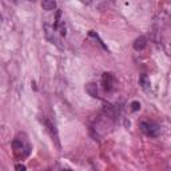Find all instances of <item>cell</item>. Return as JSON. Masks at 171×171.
I'll use <instances>...</instances> for the list:
<instances>
[{
    "label": "cell",
    "mask_w": 171,
    "mask_h": 171,
    "mask_svg": "<svg viewBox=\"0 0 171 171\" xmlns=\"http://www.w3.org/2000/svg\"><path fill=\"white\" fill-rule=\"evenodd\" d=\"M139 83H141V86H142L143 90H148V88H150V86H151L150 79H148V76L144 75V74H142V75L139 76Z\"/></svg>",
    "instance_id": "obj_7"
},
{
    "label": "cell",
    "mask_w": 171,
    "mask_h": 171,
    "mask_svg": "<svg viewBox=\"0 0 171 171\" xmlns=\"http://www.w3.org/2000/svg\"><path fill=\"white\" fill-rule=\"evenodd\" d=\"M46 127H47L48 131L51 132V136H52V138H55V141L58 142V132H56V128H55L54 124H52L51 122H46Z\"/></svg>",
    "instance_id": "obj_9"
},
{
    "label": "cell",
    "mask_w": 171,
    "mask_h": 171,
    "mask_svg": "<svg viewBox=\"0 0 171 171\" xmlns=\"http://www.w3.org/2000/svg\"><path fill=\"white\" fill-rule=\"evenodd\" d=\"M146 47H147V39H146L144 36H139V38L135 39V42H134V49L142 51V49H144Z\"/></svg>",
    "instance_id": "obj_5"
},
{
    "label": "cell",
    "mask_w": 171,
    "mask_h": 171,
    "mask_svg": "<svg viewBox=\"0 0 171 171\" xmlns=\"http://www.w3.org/2000/svg\"><path fill=\"white\" fill-rule=\"evenodd\" d=\"M139 108H141V103H139V102H136V100H134L132 103H131V110L132 111H138Z\"/></svg>",
    "instance_id": "obj_11"
},
{
    "label": "cell",
    "mask_w": 171,
    "mask_h": 171,
    "mask_svg": "<svg viewBox=\"0 0 171 171\" xmlns=\"http://www.w3.org/2000/svg\"><path fill=\"white\" fill-rule=\"evenodd\" d=\"M139 127H141L143 134H146L147 136H152V138L158 136L160 132V127L158 126L157 123L148 122V120H143V122H141L139 123Z\"/></svg>",
    "instance_id": "obj_2"
},
{
    "label": "cell",
    "mask_w": 171,
    "mask_h": 171,
    "mask_svg": "<svg viewBox=\"0 0 171 171\" xmlns=\"http://www.w3.org/2000/svg\"><path fill=\"white\" fill-rule=\"evenodd\" d=\"M102 83H103L104 91L107 92H112L115 88H116V80H115V76L111 72H104L103 76H102Z\"/></svg>",
    "instance_id": "obj_3"
},
{
    "label": "cell",
    "mask_w": 171,
    "mask_h": 171,
    "mask_svg": "<svg viewBox=\"0 0 171 171\" xmlns=\"http://www.w3.org/2000/svg\"><path fill=\"white\" fill-rule=\"evenodd\" d=\"M56 30L54 28V27H51L48 23H44V33H46V38L48 40H51L54 44H56L58 47H60V44H59V39L56 38Z\"/></svg>",
    "instance_id": "obj_4"
},
{
    "label": "cell",
    "mask_w": 171,
    "mask_h": 171,
    "mask_svg": "<svg viewBox=\"0 0 171 171\" xmlns=\"http://www.w3.org/2000/svg\"><path fill=\"white\" fill-rule=\"evenodd\" d=\"M15 171H26V166L21 163H17L16 166H15Z\"/></svg>",
    "instance_id": "obj_12"
},
{
    "label": "cell",
    "mask_w": 171,
    "mask_h": 171,
    "mask_svg": "<svg viewBox=\"0 0 171 171\" xmlns=\"http://www.w3.org/2000/svg\"><path fill=\"white\" fill-rule=\"evenodd\" d=\"M86 92L91 96V98H95V99L99 98L98 86H96L95 83H88V84H86Z\"/></svg>",
    "instance_id": "obj_6"
},
{
    "label": "cell",
    "mask_w": 171,
    "mask_h": 171,
    "mask_svg": "<svg viewBox=\"0 0 171 171\" xmlns=\"http://www.w3.org/2000/svg\"><path fill=\"white\" fill-rule=\"evenodd\" d=\"M12 148H14V152L17 158H24L31 152V146L28 142V138L24 132L17 134L15 136V139L12 141Z\"/></svg>",
    "instance_id": "obj_1"
},
{
    "label": "cell",
    "mask_w": 171,
    "mask_h": 171,
    "mask_svg": "<svg viewBox=\"0 0 171 171\" xmlns=\"http://www.w3.org/2000/svg\"><path fill=\"white\" fill-rule=\"evenodd\" d=\"M90 36H92V38H95V39H96V40H98V42H99V44H100L102 47H103L104 49H107V47H106V46L103 44V42H102V40H100V38H99V36H98V33H95L94 31H90Z\"/></svg>",
    "instance_id": "obj_10"
},
{
    "label": "cell",
    "mask_w": 171,
    "mask_h": 171,
    "mask_svg": "<svg viewBox=\"0 0 171 171\" xmlns=\"http://www.w3.org/2000/svg\"><path fill=\"white\" fill-rule=\"evenodd\" d=\"M42 7H43V10H46V11H52L56 8V3H55L54 0H44V2L42 3Z\"/></svg>",
    "instance_id": "obj_8"
}]
</instances>
